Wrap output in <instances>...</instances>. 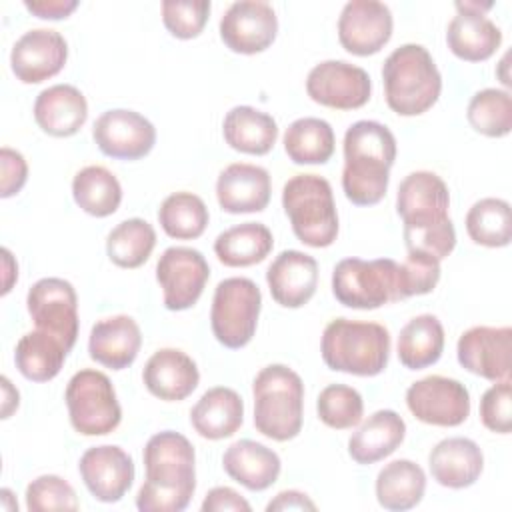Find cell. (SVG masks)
Here are the masks:
<instances>
[{"label": "cell", "instance_id": "obj_1", "mask_svg": "<svg viewBox=\"0 0 512 512\" xmlns=\"http://www.w3.org/2000/svg\"><path fill=\"white\" fill-rule=\"evenodd\" d=\"M450 192L446 182L428 170L410 172L398 186L396 212L404 222L406 250L444 260L456 246V230L448 216Z\"/></svg>", "mask_w": 512, "mask_h": 512}, {"label": "cell", "instance_id": "obj_2", "mask_svg": "<svg viewBox=\"0 0 512 512\" xmlns=\"http://www.w3.org/2000/svg\"><path fill=\"white\" fill-rule=\"evenodd\" d=\"M146 480L136 494L140 512H180L196 490L192 442L174 430L154 434L142 452Z\"/></svg>", "mask_w": 512, "mask_h": 512}, {"label": "cell", "instance_id": "obj_3", "mask_svg": "<svg viewBox=\"0 0 512 512\" xmlns=\"http://www.w3.org/2000/svg\"><path fill=\"white\" fill-rule=\"evenodd\" d=\"M342 190L356 206L378 204L388 190L396 138L376 120H358L344 134Z\"/></svg>", "mask_w": 512, "mask_h": 512}, {"label": "cell", "instance_id": "obj_4", "mask_svg": "<svg viewBox=\"0 0 512 512\" xmlns=\"http://www.w3.org/2000/svg\"><path fill=\"white\" fill-rule=\"evenodd\" d=\"M386 104L400 116H420L430 110L442 92V76L422 44H402L388 54L382 66Z\"/></svg>", "mask_w": 512, "mask_h": 512}, {"label": "cell", "instance_id": "obj_5", "mask_svg": "<svg viewBox=\"0 0 512 512\" xmlns=\"http://www.w3.org/2000/svg\"><path fill=\"white\" fill-rule=\"evenodd\" d=\"M254 426L276 442L292 440L302 430L304 382L292 368L270 364L262 368L254 382Z\"/></svg>", "mask_w": 512, "mask_h": 512}, {"label": "cell", "instance_id": "obj_6", "mask_svg": "<svg viewBox=\"0 0 512 512\" xmlns=\"http://www.w3.org/2000/svg\"><path fill=\"white\" fill-rule=\"evenodd\" d=\"M320 352L330 370L376 376L388 366L390 332L378 322L336 318L322 332Z\"/></svg>", "mask_w": 512, "mask_h": 512}, {"label": "cell", "instance_id": "obj_7", "mask_svg": "<svg viewBox=\"0 0 512 512\" xmlns=\"http://www.w3.org/2000/svg\"><path fill=\"white\" fill-rule=\"evenodd\" d=\"M282 208L294 236L312 248H326L338 236L332 186L318 174H296L282 188Z\"/></svg>", "mask_w": 512, "mask_h": 512}, {"label": "cell", "instance_id": "obj_8", "mask_svg": "<svg viewBox=\"0 0 512 512\" xmlns=\"http://www.w3.org/2000/svg\"><path fill=\"white\" fill-rule=\"evenodd\" d=\"M332 294L340 304L356 310L398 302V262L392 258H344L332 270Z\"/></svg>", "mask_w": 512, "mask_h": 512}, {"label": "cell", "instance_id": "obj_9", "mask_svg": "<svg viewBox=\"0 0 512 512\" xmlns=\"http://www.w3.org/2000/svg\"><path fill=\"white\" fill-rule=\"evenodd\" d=\"M262 292L250 278L232 276L214 288L210 328L216 340L232 350L246 346L258 326Z\"/></svg>", "mask_w": 512, "mask_h": 512}, {"label": "cell", "instance_id": "obj_10", "mask_svg": "<svg viewBox=\"0 0 512 512\" xmlns=\"http://www.w3.org/2000/svg\"><path fill=\"white\" fill-rule=\"evenodd\" d=\"M72 428L82 436H104L118 428L122 408L110 378L92 368L76 372L64 392Z\"/></svg>", "mask_w": 512, "mask_h": 512}, {"label": "cell", "instance_id": "obj_11", "mask_svg": "<svg viewBox=\"0 0 512 512\" xmlns=\"http://www.w3.org/2000/svg\"><path fill=\"white\" fill-rule=\"evenodd\" d=\"M28 314L38 330L56 336L68 350L78 338V296L64 278H40L26 294Z\"/></svg>", "mask_w": 512, "mask_h": 512}, {"label": "cell", "instance_id": "obj_12", "mask_svg": "<svg viewBox=\"0 0 512 512\" xmlns=\"http://www.w3.org/2000/svg\"><path fill=\"white\" fill-rule=\"evenodd\" d=\"M210 266L200 250L170 246L156 262V280L162 288L164 308L172 312L192 308L204 292Z\"/></svg>", "mask_w": 512, "mask_h": 512}, {"label": "cell", "instance_id": "obj_13", "mask_svg": "<svg viewBox=\"0 0 512 512\" xmlns=\"http://www.w3.org/2000/svg\"><path fill=\"white\" fill-rule=\"evenodd\" d=\"M406 406L424 424L452 428L468 418L470 392L460 380L432 374L408 386Z\"/></svg>", "mask_w": 512, "mask_h": 512}, {"label": "cell", "instance_id": "obj_14", "mask_svg": "<svg viewBox=\"0 0 512 512\" xmlns=\"http://www.w3.org/2000/svg\"><path fill=\"white\" fill-rule=\"evenodd\" d=\"M306 92L320 106L356 110L370 100L372 80L360 66L344 60H324L308 72Z\"/></svg>", "mask_w": 512, "mask_h": 512}, {"label": "cell", "instance_id": "obj_15", "mask_svg": "<svg viewBox=\"0 0 512 512\" xmlns=\"http://www.w3.org/2000/svg\"><path fill=\"white\" fill-rule=\"evenodd\" d=\"M92 138L100 152L114 160H140L154 148L156 128L136 110L114 108L96 118Z\"/></svg>", "mask_w": 512, "mask_h": 512}, {"label": "cell", "instance_id": "obj_16", "mask_svg": "<svg viewBox=\"0 0 512 512\" xmlns=\"http://www.w3.org/2000/svg\"><path fill=\"white\" fill-rule=\"evenodd\" d=\"M456 356L468 372L498 382L510 380L512 368V328L472 326L456 344Z\"/></svg>", "mask_w": 512, "mask_h": 512}, {"label": "cell", "instance_id": "obj_17", "mask_svg": "<svg viewBox=\"0 0 512 512\" xmlns=\"http://www.w3.org/2000/svg\"><path fill=\"white\" fill-rule=\"evenodd\" d=\"M218 30L232 52L258 54L276 40L278 16L268 2L238 0L222 14Z\"/></svg>", "mask_w": 512, "mask_h": 512}, {"label": "cell", "instance_id": "obj_18", "mask_svg": "<svg viewBox=\"0 0 512 512\" xmlns=\"http://www.w3.org/2000/svg\"><path fill=\"white\" fill-rule=\"evenodd\" d=\"M392 28V12L384 2L352 0L346 2L340 12L338 40L346 52L354 56H370L388 44Z\"/></svg>", "mask_w": 512, "mask_h": 512}, {"label": "cell", "instance_id": "obj_19", "mask_svg": "<svg viewBox=\"0 0 512 512\" xmlns=\"http://www.w3.org/2000/svg\"><path fill=\"white\" fill-rule=\"evenodd\" d=\"M68 60L66 38L52 28L24 32L12 46L10 68L24 84H40L56 76Z\"/></svg>", "mask_w": 512, "mask_h": 512}, {"label": "cell", "instance_id": "obj_20", "mask_svg": "<svg viewBox=\"0 0 512 512\" xmlns=\"http://www.w3.org/2000/svg\"><path fill=\"white\" fill-rule=\"evenodd\" d=\"M456 16L446 28V44L466 62L488 60L502 42V30L486 16L492 2H456Z\"/></svg>", "mask_w": 512, "mask_h": 512}, {"label": "cell", "instance_id": "obj_21", "mask_svg": "<svg viewBox=\"0 0 512 512\" xmlns=\"http://www.w3.org/2000/svg\"><path fill=\"white\" fill-rule=\"evenodd\" d=\"M78 472L88 492L106 504L122 500L136 474L132 456L114 444L88 448L80 456Z\"/></svg>", "mask_w": 512, "mask_h": 512}, {"label": "cell", "instance_id": "obj_22", "mask_svg": "<svg viewBox=\"0 0 512 512\" xmlns=\"http://www.w3.org/2000/svg\"><path fill=\"white\" fill-rule=\"evenodd\" d=\"M272 194V180L266 168L248 162L226 166L216 180V198L228 214L262 212Z\"/></svg>", "mask_w": 512, "mask_h": 512}, {"label": "cell", "instance_id": "obj_23", "mask_svg": "<svg viewBox=\"0 0 512 512\" xmlns=\"http://www.w3.org/2000/svg\"><path fill=\"white\" fill-rule=\"evenodd\" d=\"M266 282L276 304L300 308L310 302L318 286V262L300 250H282L266 270Z\"/></svg>", "mask_w": 512, "mask_h": 512}, {"label": "cell", "instance_id": "obj_24", "mask_svg": "<svg viewBox=\"0 0 512 512\" xmlns=\"http://www.w3.org/2000/svg\"><path fill=\"white\" fill-rule=\"evenodd\" d=\"M142 382L152 396L164 402H180L196 390L200 372L186 352L160 348L144 364Z\"/></svg>", "mask_w": 512, "mask_h": 512}, {"label": "cell", "instance_id": "obj_25", "mask_svg": "<svg viewBox=\"0 0 512 512\" xmlns=\"http://www.w3.org/2000/svg\"><path fill=\"white\" fill-rule=\"evenodd\" d=\"M142 346L138 322L128 314H116L98 320L88 338L90 358L110 370L128 368Z\"/></svg>", "mask_w": 512, "mask_h": 512}, {"label": "cell", "instance_id": "obj_26", "mask_svg": "<svg viewBox=\"0 0 512 512\" xmlns=\"http://www.w3.org/2000/svg\"><path fill=\"white\" fill-rule=\"evenodd\" d=\"M428 468L440 486L462 490L480 478L484 468V454L474 440L452 436L440 440L430 450Z\"/></svg>", "mask_w": 512, "mask_h": 512}, {"label": "cell", "instance_id": "obj_27", "mask_svg": "<svg viewBox=\"0 0 512 512\" xmlns=\"http://www.w3.org/2000/svg\"><path fill=\"white\" fill-rule=\"evenodd\" d=\"M88 118V102L72 84L44 88L34 100V120L50 136H74Z\"/></svg>", "mask_w": 512, "mask_h": 512}, {"label": "cell", "instance_id": "obj_28", "mask_svg": "<svg viewBox=\"0 0 512 512\" xmlns=\"http://www.w3.org/2000/svg\"><path fill=\"white\" fill-rule=\"evenodd\" d=\"M222 468L244 488L262 492L278 480L282 462L272 448L246 438L226 448L222 456Z\"/></svg>", "mask_w": 512, "mask_h": 512}, {"label": "cell", "instance_id": "obj_29", "mask_svg": "<svg viewBox=\"0 0 512 512\" xmlns=\"http://www.w3.org/2000/svg\"><path fill=\"white\" fill-rule=\"evenodd\" d=\"M244 422V402L228 386L206 390L190 410L192 428L208 440L230 438Z\"/></svg>", "mask_w": 512, "mask_h": 512}, {"label": "cell", "instance_id": "obj_30", "mask_svg": "<svg viewBox=\"0 0 512 512\" xmlns=\"http://www.w3.org/2000/svg\"><path fill=\"white\" fill-rule=\"evenodd\" d=\"M406 436V422L394 410H376L348 440V454L356 464H374L390 456Z\"/></svg>", "mask_w": 512, "mask_h": 512}, {"label": "cell", "instance_id": "obj_31", "mask_svg": "<svg viewBox=\"0 0 512 512\" xmlns=\"http://www.w3.org/2000/svg\"><path fill=\"white\" fill-rule=\"evenodd\" d=\"M222 134L230 148L242 154L264 156L276 144L278 124L270 114L254 106H234L224 116Z\"/></svg>", "mask_w": 512, "mask_h": 512}, {"label": "cell", "instance_id": "obj_32", "mask_svg": "<svg viewBox=\"0 0 512 512\" xmlns=\"http://www.w3.org/2000/svg\"><path fill=\"white\" fill-rule=\"evenodd\" d=\"M374 488L376 500L382 508L404 512L422 502L426 492V474L408 458L392 460L378 472Z\"/></svg>", "mask_w": 512, "mask_h": 512}, {"label": "cell", "instance_id": "obj_33", "mask_svg": "<svg viewBox=\"0 0 512 512\" xmlns=\"http://www.w3.org/2000/svg\"><path fill=\"white\" fill-rule=\"evenodd\" d=\"M274 246L272 232L262 222H242L224 232L214 240V254L224 266L244 268L262 262Z\"/></svg>", "mask_w": 512, "mask_h": 512}, {"label": "cell", "instance_id": "obj_34", "mask_svg": "<svg viewBox=\"0 0 512 512\" xmlns=\"http://www.w3.org/2000/svg\"><path fill=\"white\" fill-rule=\"evenodd\" d=\"M68 352L64 342L36 328L16 342L14 362L24 378L32 382H48L58 376Z\"/></svg>", "mask_w": 512, "mask_h": 512}, {"label": "cell", "instance_id": "obj_35", "mask_svg": "<svg viewBox=\"0 0 512 512\" xmlns=\"http://www.w3.org/2000/svg\"><path fill=\"white\" fill-rule=\"evenodd\" d=\"M444 350V326L434 314L408 320L398 334V360L408 370H422L440 360Z\"/></svg>", "mask_w": 512, "mask_h": 512}, {"label": "cell", "instance_id": "obj_36", "mask_svg": "<svg viewBox=\"0 0 512 512\" xmlns=\"http://www.w3.org/2000/svg\"><path fill=\"white\" fill-rule=\"evenodd\" d=\"M282 142L294 164H326L334 154L336 136L326 120L304 116L286 128Z\"/></svg>", "mask_w": 512, "mask_h": 512}, {"label": "cell", "instance_id": "obj_37", "mask_svg": "<svg viewBox=\"0 0 512 512\" xmlns=\"http://www.w3.org/2000/svg\"><path fill=\"white\" fill-rule=\"evenodd\" d=\"M72 196L86 214L106 218L118 210L122 202V186L108 168L92 164L74 174Z\"/></svg>", "mask_w": 512, "mask_h": 512}, {"label": "cell", "instance_id": "obj_38", "mask_svg": "<svg viewBox=\"0 0 512 512\" xmlns=\"http://www.w3.org/2000/svg\"><path fill=\"white\" fill-rule=\"evenodd\" d=\"M156 246V232L144 218H128L118 222L106 236V254L120 268L142 266Z\"/></svg>", "mask_w": 512, "mask_h": 512}, {"label": "cell", "instance_id": "obj_39", "mask_svg": "<svg viewBox=\"0 0 512 512\" xmlns=\"http://www.w3.org/2000/svg\"><path fill=\"white\" fill-rule=\"evenodd\" d=\"M210 214L204 200L192 192H174L158 208L162 230L176 240H194L204 234Z\"/></svg>", "mask_w": 512, "mask_h": 512}, {"label": "cell", "instance_id": "obj_40", "mask_svg": "<svg viewBox=\"0 0 512 512\" xmlns=\"http://www.w3.org/2000/svg\"><path fill=\"white\" fill-rule=\"evenodd\" d=\"M466 232L472 242L486 248H502L512 240L510 204L502 198H482L466 214Z\"/></svg>", "mask_w": 512, "mask_h": 512}, {"label": "cell", "instance_id": "obj_41", "mask_svg": "<svg viewBox=\"0 0 512 512\" xmlns=\"http://www.w3.org/2000/svg\"><path fill=\"white\" fill-rule=\"evenodd\" d=\"M470 126L488 136L502 138L512 130V96L508 90L484 88L478 90L466 108Z\"/></svg>", "mask_w": 512, "mask_h": 512}, {"label": "cell", "instance_id": "obj_42", "mask_svg": "<svg viewBox=\"0 0 512 512\" xmlns=\"http://www.w3.org/2000/svg\"><path fill=\"white\" fill-rule=\"evenodd\" d=\"M318 418L334 430H348L360 424L364 414V400L360 392L346 384H328L320 390L316 400Z\"/></svg>", "mask_w": 512, "mask_h": 512}, {"label": "cell", "instance_id": "obj_43", "mask_svg": "<svg viewBox=\"0 0 512 512\" xmlns=\"http://www.w3.org/2000/svg\"><path fill=\"white\" fill-rule=\"evenodd\" d=\"M26 508L30 512L78 510L80 502L74 488L56 474H42L26 486Z\"/></svg>", "mask_w": 512, "mask_h": 512}, {"label": "cell", "instance_id": "obj_44", "mask_svg": "<svg viewBox=\"0 0 512 512\" xmlns=\"http://www.w3.org/2000/svg\"><path fill=\"white\" fill-rule=\"evenodd\" d=\"M160 8L166 30L180 40H190L204 30L212 4L208 0H164Z\"/></svg>", "mask_w": 512, "mask_h": 512}, {"label": "cell", "instance_id": "obj_45", "mask_svg": "<svg viewBox=\"0 0 512 512\" xmlns=\"http://www.w3.org/2000/svg\"><path fill=\"white\" fill-rule=\"evenodd\" d=\"M438 280H440V260H436L430 254L408 250L406 260L398 264L400 300L432 292Z\"/></svg>", "mask_w": 512, "mask_h": 512}, {"label": "cell", "instance_id": "obj_46", "mask_svg": "<svg viewBox=\"0 0 512 512\" xmlns=\"http://www.w3.org/2000/svg\"><path fill=\"white\" fill-rule=\"evenodd\" d=\"M480 420L490 432L510 434L512 430V384L498 380L480 398Z\"/></svg>", "mask_w": 512, "mask_h": 512}, {"label": "cell", "instance_id": "obj_47", "mask_svg": "<svg viewBox=\"0 0 512 512\" xmlns=\"http://www.w3.org/2000/svg\"><path fill=\"white\" fill-rule=\"evenodd\" d=\"M0 174H2L0 196L10 198V196L18 194L28 180L26 158L18 150L4 146L0 150Z\"/></svg>", "mask_w": 512, "mask_h": 512}, {"label": "cell", "instance_id": "obj_48", "mask_svg": "<svg viewBox=\"0 0 512 512\" xmlns=\"http://www.w3.org/2000/svg\"><path fill=\"white\" fill-rule=\"evenodd\" d=\"M202 512H222V510H234V512H250L252 506L250 502L238 494L230 486H216L212 488L204 502H202Z\"/></svg>", "mask_w": 512, "mask_h": 512}, {"label": "cell", "instance_id": "obj_49", "mask_svg": "<svg viewBox=\"0 0 512 512\" xmlns=\"http://www.w3.org/2000/svg\"><path fill=\"white\" fill-rule=\"evenodd\" d=\"M24 6L28 12H32L38 18L60 20V18H68L78 8V2L76 0H26Z\"/></svg>", "mask_w": 512, "mask_h": 512}, {"label": "cell", "instance_id": "obj_50", "mask_svg": "<svg viewBox=\"0 0 512 512\" xmlns=\"http://www.w3.org/2000/svg\"><path fill=\"white\" fill-rule=\"evenodd\" d=\"M276 510H316V504L300 490H282L266 504V512Z\"/></svg>", "mask_w": 512, "mask_h": 512}, {"label": "cell", "instance_id": "obj_51", "mask_svg": "<svg viewBox=\"0 0 512 512\" xmlns=\"http://www.w3.org/2000/svg\"><path fill=\"white\" fill-rule=\"evenodd\" d=\"M2 270H4V278H2V296H4L12 290V284L18 278V264L12 258V252L8 248H2Z\"/></svg>", "mask_w": 512, "mask_h": 512}, {"label": "cell", "instance_id": "obj_52", "mask_svg": "<svg viewBox=\"0 0 512 512\" xmlns=\"http://www.w3.org/2000/svg\"><path fill=\"white\" fill-rule=\"evenodd\" d=\"M0 382H2V398H4L2 400V418L6 420L18 408L20 394H18V390L12 386V382L6 376H2Z\"/></svg>", "mask_w": 512, "mask_h": 512}, {"label": "cell", "instance_id": "obj_53", "mask_svg": "<svg viewBox=\"0 0 512 512\" xmlns=\"http://www.w3.org/2000/svg\"><path fill=\"white\" fill-rule=\"evenodd\" d=\"M0 496H2V508L6 512H16L18 510V502H12V490L10 488H2L0 490Z\"/></svg>", "mask_w": 512, "mask_h": 512}, {"label": "cell", "instance_id": "obj_54", "mask_svg": "<svg viewBox=\"0 0 512 512\" xmlns=\"http://www.w3.org/2000/svg\"><path fill=\"white\" fill-rule=\"evenodd\" d=\"M506 68H508V54H504V56H502L498 74H500V80H502V84H504V86H510V84H512V80H510V76L506 74Z\"/></svg>", "mask_w": 512, "mask_h": 512}]
</instances>
